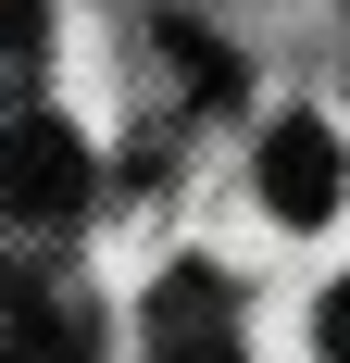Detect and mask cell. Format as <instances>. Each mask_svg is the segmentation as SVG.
I'll use <instances>...</instances> for the list:
<instances>
[{"instance_id": "obj_4", "label": "cell", "mask_w": 350, "mask_h": 363, "mask_svg": "<svg viewBox=\"0 0 350 363\" xmlns=\"http://www.w3.org/2000/svg\"><path fill=\"white\" fill-rule=\"evenodd\" d=\"M0 363H88V326H63L50 301H0Z\"/></svg>"}, {"instance_id": "obj_3", "label": "cell", "mask_w": 350, "mask_h": 363, "mask_svg": "<svg viewBox=\"0 0 350 363\" xmlns=\"http://www.w3.org/2000/svg\"><path fill=\"white\" fill-rule=\"evenodd\" d=\"M150 363H250L238 326H225V276L213 263H175L150 289Z\"/></svg>"}, {"instance_id": "obj_2", "label": "cell", "mask_w": 350, "mask_h": 363, "mask_svg": "<svg viewBox=\"0 0 350 363\" xmlns=\"http://www.w3.org/2000/svg\"><path fill=\"white\" fill-rule=\"evenodd\" d=\"M250 176H263L276 225H325V213H338V125H313V113H276Z\"/></svg>"}, {"instance_id": "obj_6", "label": "cell", "mask_w": 350, "mask_h": 363, "mask_svg": "<svg viewBox=\"0 0 350 363\" xmlns=\"http://www.w3.org/2000/svg\"><path fill=\"white\" fill-rule=\"evenodd\" d=\"M325 363H350V289L325 301Z\"/></svg>"}, {"instance_id": "obj_1", "label": "cell", "mask_w": 350, "mask_h": 363, "mask_svg": "<svg viewBox=\"0 0 350 363\" xmlns=\"http://www.w3.org/2000/svg\"><path fill=\"white\" fill-rule=\"evenodd\" d=\"M88 188H101L88 138L50 125V113H13L0 125V276H38V263L63 251L75 225H88Z\"/></svg>"}, {"instance_id": "obj_5", "label": "cell", "mask_w": 350, "mask_h": 363, "mask_svg": "<svg viewBox=\"0 0 350 363\" xmlns=\"http://www.w3.org/2000/svg\"><path fill=\"white\" fill-rule=\"evenodd\" d=\"M38 50H50V26H38V0H0V101L38 75Z\"/></svg>"}]
</instances>
